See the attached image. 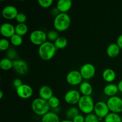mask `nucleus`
Masks as SVG:
<instances>
[{
  "label": "nucleus",
  "mask_w": 122,
  "mask_h": 122,
  "mask_svg": "<svg viewBox=\"0 0 122 122\" xmlns=\"http://www.w3.org/2000/svg\"><path fill=\"white\" fill-rule=\"evenodd\" d=\"M71 24V18L67 13H59L56 15L53 21L54 27L58 32H64L69 29Z\"/></svg>",
  "instance_id": "obj_1"
},
{
  "label": "nucleus",
  "mask_w": 122,
  "mask_h": 122,
  "mask_svg": "<svg viewBox=\"0 0 122 122\" xmlns=\"http://www.w3.org/2000/svg\"><path fill=\"white\" fill-rule=\"evenodd\" d=\"M57 50L53 43L46 41L39 46L38 54L43 60L48 61L53 58Z\"/></svg>",
  "instance_id": "obj_2"
},
{
  "label": "nucleus",
  "mask_w": 122,
  "mask_h": 122,
  "mask_svg": "<svg viewBox=\"0 0 122 122\" xmlns=\"http://www.w3.org/2000/svg\"><path fill=\"white\" fill-rule=\"evenodd\" d=\"M31 107L35 114L42 117L49 112L50 108L48 101L40 97L33 100L31 104Z\"/></svg>",
  "instance_id": "obj_3"
},
{
  "label": "nucleus",
  "mask_w": 122,
  "mask_h": 122,
  "mask_svg": "<svg viewBox=\"0 0 122 122\" xmlns=\"http://www.w3.org/2000/svg\"><path fill=\"white\" fill-rule=\"evenodd\" d=\"M77 106L81 112L87 115L92 113L94 110L95 104L91 96L82 95L77 104Z\"/></svg>",
  "instance_id": "obj_4"
},
{
  "label": "nucleus",
  "mask_w": 122,
  "mask_h": 122,
  "mask_svg": "<svg viewBox=\"0 0 122 122\" xmlns=\"http://www.w3.org/2000/svg\"><path fill=\"white\" fill-rule=\"evenodd\" d=\"M29 39L33 45L41 46L46 42L47 35L42 30H35L30 34Z\"/></svg>",
  "instance_id": "obj_5"
},
{
  "label": "nucleus",
  "mask_w": 122,
  "mask_h": 122,
  "mask_svg": "<svg viewBox=\"0 0 122 122\" xmlns=\"http://www.w3.org/2000/svg\"><path fill=\"white\" fill-rule=\"evenodd\" d=\"M110 111L119 114L122 112V99L117 96L110 97L107 101Z\"/></svg>",
  "instance_id": "obj_6"
},
{
  "label": "nucleus",
  "mask_w": 122,
  "mask_h": 122,
  "mask_svg": "<svg viewBox=\"0 0 122 122\" xmlns=\"http://www.w3.org/2000/svg\"><path fill=\"white\" fill-rule=\"evenodd\" d=\"M94 112L100 120L104 119L110 113L107 102L102 101H98L95 104Z\"/></svg>",
  "instance_id": "obj_7"
},
{
  "label": "nucleus",
  "mask_w": 122,
  "mask_h": 122,
  "mask_svg": "<svg viewBox=\"0 0 122 122\" xmlns=\"http://www.w3.org/2000/svg\"><path fill=\"white\" fill-rule=\"evenodd\" d=\"M79 71L82 78L85 80H89L95 76L96 69L91 63H86L81 67Z\"/></svg>",
  "instance_id": "obj_8"
},
{
  "label": "nucleus",
  "mask_w": 122,
  "mask_h": 122,
  "mask_svg": "<svg viewBox=\"0 0 122 122\" xmlns=\"http://www.w3.org/2000/svg\"><path fill=\"white\" fill-rule=\"evenodd\" d=\"M81 93L76 89H71L67 92L64 95V101L70 105L78 104L81 98Z\"/></svg>",
  "instance_id": "obj_9"
},
{
  "label": "nucleus",
  "mask_w": 122,
  "mask_h": 122,
  "mask_svg": "<svg viewBox=\"0 0 122 122\" xmlns=\"http://www.w3.org/2000/svg\"><path fill=\"white\" fill-rule=\"evenodd\" d=\"M82 75L79 71L71 70L69 71L66 76V81L69 85L73 86L81 85L82 82Z\"/></svg>",
  "instance_id": "obj_10"
},
{
  "label": "nucleus",
  "mask_w": 122,
  "mask_h": 122,
  "mask_svg": "<svg viewBox=\"0 0 122 122\" xmlns=\"http://www.w3.org/2000/svg\"><path fill=\"white\" fill-rule=\"evenodd\" d=\"M16 93L20 98L28 99L33 95V90L29 85L23 84L16 88Z\"/></svg>",
  "instance_id": "obj_11"
},
{
  "label": "nucleus",
  "mask_w": 122,
  "mask_h": 122,
  "mask_svg": "<svg viewBox=\"0 0 122 122\" xmlns=\"http://www.w3.org/2000/svg\"><path fill=\"white\" fill-rule=\"evenodd\" d=\"M13 69L17 73L21 75H25L28 72L29 66L27 63L23 60H13Z\"/></svg>",
  "instance_id": "obj_12"
},
{
  "label": "nucleus",
  "mask_w": 122,
  "mask_h": 122,
  "mask_svg": "<svg viewBox=\"0 0 122 122\" xmlns=\"http://www.w3.org/2000/svg\"><path fill=\"white\" fill-rule=\"evenodd\" d=\"M0 33L4 38H11L15 34V27L10 23H4L0 27Z\"/></svg>",
  "instance_id": "obj_13"
},
{
  "label": "nucleus",
  "mask_w": 122,
  "mask_h": 122,
  "mask_svg": "<svg viewBox=\"0 0 122 122\" xmlns=\"http://www.w3.org/2000/svg\"><path fill=\"white\" fill-rule=\"evenodd\" d=\"M18 12L16 7L13 5H7L2 10V15L5 19L7 20H13L16 18Z\"/></svg>",
  "instance_id": "obj_14"
},
{
  "label": "nucleus",
  "mask_w": 122,
  "mask_h": 122,
  "mask_svg": "<svg viewBox=\"0 0 122 122\" xmlns=\"http://www.w3.org/2000/svg\"><path fill=\"white\" fill-rule=\"evenodd\" d=\"M72 6L71 0H59L57 4V9L60 13H66L69 11Z\"/></svg>",
  "instance_id": "obj_15"
},
{
  "label": "nucleus",
  "mask_w": 122,
  "mask_h": 122,
  "mask_svg": "<svg viewBox=\"0 0 122 122\" xmlns=\"http://www.w3.org/2000/svg\"><path fill=\"white\" fill-rule=\"evenodd\" d=\"M39 97L44 100L48 101L53 95V91L52 88L48 85L42 86L39 90Z\"/></svg>",
  "instance_id": "obj_16"
},
{
  "label": "nucleus",
  "mask_w": 122,
  "mask_h": 122,
  "mask_svg": "<svg viewBox=\"0 0 122 122\" xmlns=\"http://www.w3.org/2000/svg\"><path fill=\"white\" fill-rule=\"evenodd\" d=\"M104 93L106 95L109 97L116 96L117 93L119 91L117 85L114 83H108L107 85L105 86L104 88Z\"/></svg>",
  "instance_id": "obj_17"
},
{
  "label": "nucleus",
  "mask_w": 122,
  "mask_h": 122,
  "mask_svg": "<svg viewBox=\"0 0 122 122\" xmlns=\"http://www.w3.org/2000/svg\"><path fill=\"white\" fill-rule=\"evenodd\" d=\"M120 52V48L116 43L110 44L107 48V54L110 58L117 57Z\"/></svg>",
  "instance_id": "obj_18"
},
{
  "label": "nucleus",
  "mask_w": 122,
  "mask_h": 122,
  "mask_svg": "<svg viewBox=\"0 0 122 122\" xmlns=\"http://www.w3.org/2000/svg\"><path fill=\"white\" fill-rule=\"evenodd\" d=\"M102 77L106 82L109 83H112L116 79V74L113 69H106L102 72Z\"/></svg>",
  "instance_id": "obj_19"
},
{
  "label": "nucleus",
  "mask_w": 122,
  "mask_h": 122,
  "mask_svg": "<svg viewBox=\"0 0 122 122\" xmlns=\"http://www.w3.org/2000/svg\"><path fill=\"white\" fill-rule=\"evenodd\" d=\"M80 92L84 96H91L93 91L91 84L88 82H83L79 86Z\"/></svg>",
  "instance_id": "obj_20"
},
{
  "label": "nucleus",
  "mask_w": 122,
  "mask_h": 122,
  "mask_svg": "<svg viewBox=\"0 0 122 122\" xmlns=\"http://www.w3.org/2000/svg\"><path fill=\"white\" fill-rule=\"evenodd\" d=\"M41 122H60V120L57 113L49 112L42 117Z\"/></svg>",
  "instance_id": "obj_21"
},
{
  "label": "nucleus",
  "mask_w": 122,
  "mask_h": 122,
  "mask_svg": "<svg viewBox=\"0 0 122 122\" xmlns=\"http://www.w3.org/2000/svg\"><path fill=\"white\" fill-rule=\"evenodd\" d=\"M0 67L3 70H8L13 68V62L8 58H4L0 61Z\"/></svg>",
  "instance_id": "obj_22"
},
{
  "label": "nucleus",
  "mask_w": 122,
  "mask_h": 122,
  "mask_svg": "<svg viewBox=\"0 0 122 122\" xmlns=\"http://www.w3.org/2000/svg\"><path fill=\"white\" fill-rule=\"evenodd\" d=\"M68 44V41L66 38L63 36H59L58 39L54 42L55 46L57 48V50H62V49L65 48L67 46Z\"/></svg>",
  "instance_id": "obj_23"
},
{
  "label": "nucleus",
  "mask_w": 122,
  "mask_h": 122,
  "mask_svg": "<svg viewBox=\"0 0 122 122\" xmlns=\"http://www.w3.org/2000/svg\"><path fill=\"white\" fill-rule=\"evenodd\" d=\"M104 122H122V117L117 113L110 112L104 118Z\"/></svg>",
  "instance_id": "obj_24"
},
{
  "label": "nucleus",
  "mask_w": 122,
  "mask_h": 122,
  "mask_svg": "<svg viewBox=\"0 0 122 122\" xmlns=\"http://www.w3.org/2000/svg\"><path fill=\"white\" fill-rule=\"evenodd\" d=\"M15 30L16 34L22 36L27 33L28 27L25 23H18L15 26Z\"/></svg>",
  "instance_id": "obj_25"
},
{
  "label": "nucleus",
  "mask_w": 122,
  "mask_h": 122,
  "mask_svg": "<svg viewBox=\"0 0 122 122\" xmlns=\"http://www.w3.org/2000/svg\"><path fill=\"white\" fill-rule=\"evenodd\" d=\"M78 114H79V108L75 107H71L69 108L66 113V116L67 119L71 120H72Z\"/></svg>",
  "instance_id": "obj_26"
},
{
  "label": "nucleus",
  "mask_w": 122,
  "mask_h": 122,
  "mask_svg": "<svg viewBox=\"0 0 122 122\" xmlns=\"http://www.w3.org/2000/svg\"><path fill=\"white\" fill-rule=\"evenodd\" d=\"M10 42L12 45L15 46H19L21 45L23 43L22 36L19 35L17 34H14L11 38H10Z\"/></svg>",
  "instance_id": "obj_27"
},
{
  "label": "nucleus",
  "mask_w": 122,
  "mask_h": 122,
  "mask_svg": "<svg viewBox=\"0 0 122 122\" xmlns=\"http://www.w3.org/2000/svg\"><path fill=\"white\" fill-rule=\"evenodd\" d=\"M49 105H50V108H56L58 107L60 105V100L58 98H57L56 96H52L50 100L48 101Z\"/></svg>",
  "instance_id": "obj_28"
},
{
  "label": "nucleus",
  "mask_w": 122,
  "mask_h": 122,
  "mask_svg": "<svg viewBox=\"0 0 122 122\" xmlns=\"http://www.w3.org/2000/svg\"><path fill=\"white\" fill-rule=\"evenodd\" d=\"M10 45L9 41L6 38H2L0 40V50L2 51L8 50Z\"/></svg>",
  "instance_id": "obj_29"
},
{
  "label": "nucleus",
  "mask_w": 122,
  "mask_h": 122,
  "mask_svg": "<svg viewBox=\"0 0 122 122\" xmlns=\"http://www.w3.org/2000/svg\"><path fill=\"white\" fill-rule=\"evenodd\" d=\"M100 119L97 116L96 114L91 113L87 114L85 117V122H100Z\"/></svg>",
  "instance_id": "obj_30"
},
{
  "label": "nucleus",
  "mask_w": 122,
  "mask_h": 122,
  "mask_svg": "<svg viewBox=\"0 0 122 122\" xmlns=\"http://www.w3.org/2000/svg\"><path fill=\"white\" fill-rule=\"evenodd\" d=\"M47 35V39L51 41H56L59 37L58 32L56 30H51L46 33Z\"/></svg>",
  "instance_id": "obj_31"
},
{
  "label": "nucleus",
  "mask_w": 122,
  "mask_h": 122,
  "mask_svg": "<svg viewBox=\"0 0 122 122\" xmlns=\"http://www.w3.org/2000/svg\"><path fill=\"white\" fill-rule=\"evenodd\" d=\"M53 0H38V2L39 5L44 8H49L53 3Z\"/></svg>",
  "instance_id": "obj_32"
},
{
  "label": "nucleus",
  "mask_w": 122,
  "mask_h": 122,
  "mask_svg": "<svg viewBox=\"0 0 122 122\" xmlns=\"http://www.w3.org/2000/svg\"><path fill=\"white\" fill-rule=\"evenodd\" d=\"M15 20L17 21L18 23H25L27 20V17L26 14L23 13H19L17 15Z\"/></svg>",
  "instance_id": "obj_33"
},
{
  "label": "nucleus",
  "mask_w": 122,
  "mask_h": 122,
  "mask_svg": "<svg viewBox=\"0 0 122 122\" xmlns=\"http://www.w3.org/2000/svg\"><path fill=\"white\" fill-rule=\"evenodd\" d=\"M73 122H85V117L81 114H78L72 120Z\"/></svg>",
  "instance_id": "obj_34"
},
{
  "label": "nucleus",
  "mask_w": 122,
  "mask_h": 122,
  "mask_svg": "<svg viewBox=\"0 0 122 122\" xmlns=\"http://www.w3.org/2000/svg\"><path fill=\"white\" fill-rule=\"evenodd\" d=\"M13 85L15 88H17L18 87L20 86L21 85H23L22 81H21V80L20 79H15L13 81Z\"/></svg>",
  "instance_id": "obj_35"
},
{
  "label": "nucleus",
  "mask_w": 122,
  "mask_h": 122,
  "mask_svg": "<svg viewBox=\"0 0 122 122\" xmlns=\"http://www.w3.org/2000/svg\"><path fill=\"white\" fill-rule=\"evenodd\" d=\"M116 44H117L118 46L120 48V50H122V34L120 35L117 39Z\"/></svg>",
  "instance_id": "obj_36"
},
{
  "label": "nucleus",
  "mask_w": 122,
  "mask_h": 122,
  "mask_svg": "<svg viewBox=\"0 0 122 122\" xmlns=\"http://www.w3.org/2000/svg\"><path fill=\"white\" fill-rule=\"evenodd\" d=\"M117 86L118 89H119V91H120V92L122 93V79L119 81V82L117 84Z\"/></svg>",
  "instance_id": "obj_37"
},
{
  "label": "nucleus",
  "mask_w": 122,
  "mask_h": 122,
  "mask_svg": "<svg viewBox=\"0 0 122 122\" xmlns=\"http://www.w3.org/2000/svg\"><path fill=\"white\" fill-rule=\"evenodd\" d=\"M4 96V93L2 90H0V99H2Z\"/></svg>",
  "instance_id": "obj_38"
},
{
  "label": "nucleus",
  "mask_w": 122,
  "mask_h": 122,
  "mask_svg": "<svg viewBox=\"0 0 122 122\" xmlns=\"http://www.w3.org/2000/svg\"><path fill=\"white\" fill-rule=\"evenodd\" d=\"M60 122H73L72 120H69V119H66V120H63L61 121H60Z\"/></svg>",
  "instance_id": "obj_39"
},
{
  "label": "nucleus",
  "mask_w": 122,
  "mask_h": 122,
  "mask_svg": "<svg viewBox=\"0 0 122 122\" xmlns=\"http://www.w3.org/2000/svg\"></svg>",
  "instance_id": "obj_40"
}]
</instances>
